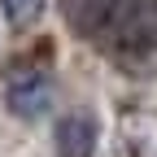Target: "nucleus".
Wrapping results in <instances>:
<instances>
[{
    "mask_svg": "<svg viewBox=\"0 0 157 157\" xmlns=\"http://www.w3.org/2000/svg\"><path fill=\"white\" fill-rule=\"evenodd\" d=\"M5 109L13 118H22V122H39L48 109H52V78L48 74H17L9 78V87H5Z\"/></svg>",
    "mask_w": 157,
    "mask_h": 157,
    "instance_id": "nucleus-2",
    "label": "nucleus"
},
{
    "mask_svg": "<svg viewBox=\"0 0 157 157\" xmlns=\"http://www.w3.org/2000/svg\"><path fill=\"white\" fill-rule=\"evenodd\" d=\"M118 9H122V0H61L66 22H70V31H78V35H101V31L113 22Z\"/></svg>",
    "mask_w": 157,
    "mask_h": 157,
    "instance_id": "nucleus-4",
    "label": "nucleus"
},
{
    "mask_svg": "<svg viewBox=\"0 0 157 157\" xmlns=\"http://www.w3.org/2000/svg\"><path fill=\"white\" fill-rule=\"evenodd\" d=\"M5 9V22L9 26H31L39 13H44V0H0Z\"/></svg>",
    "mask_w": 157,
    "mask_h": 157,
    "instance_id": "nucleus-5",
    "label": "nucleus"
},
{
    "mask_svg": "<svg viewBox=\"0 0 157 157\" xmlns=\"http://www.w3.org/2000/svg\"><path fill=\"white\" fill-rule=\"evenodd\" d=\"M109 31L118 35V44L131 52L157 48V0H122V9L113 13Z\"/></svg>",
    "mask_w": 157,
    "mask_h": 157,
    "instance_id": "nucleus-1",
    "label": "nucleus"
},
{
    "mask_svg": "<svg viewBox=\"0 0 157 157\" xmlns=\"http://www.w3.org/2000/svg\"><path fill=\"white\" fill-rule=\"evenodd\" d=\"M96 135H101V127H96V118L83 113V109H78V113H66V118H57V127H52L57 157H92Z\"/></svg>",
    "mask_w": 157,
    "mask_h": 157,
    "instance_id": "nucleus-3",
    "label": "nucleus"
}]
</instances>
